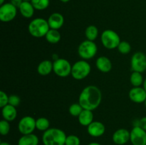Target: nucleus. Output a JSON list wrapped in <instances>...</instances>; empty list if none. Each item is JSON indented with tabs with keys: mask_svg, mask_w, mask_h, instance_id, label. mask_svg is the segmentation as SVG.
I'll list each match as a JSON object with an SVG mask.
<instances>
[{
	"mask_svg": "<svg viewBox=\"0 0 146 145\" xmlns=\"http://www.w3.org/2000/svg\"><path fill=\"white\" fill-rule=\"evenodd\" d=\"M130 141L133 145H146V131L138 126H134L131 131Z\"/></svg>",
	"mask_w": 146,
	"mask_h": 145,
	"instance_id": "9b49d317",
	"label": "nucleus"
},
{
	"mask_svg": "<svg viewBox=\"0 0 146 145\" xmlns=\"http://www.w3.org/2000/svg\"><path fill=\"white\" fill-rule=\"evenodd\" d=\"M20 102H21V99L18 95H11L10 96H9V105H11L17 107L20 104Z\"/></svg>",
	"mask_w": 146,
	"mask_h": 145,
	"instance_id": "2f4dec72",
	"label": "nucleus"
},
{
	"mask_svg": "<svg viewBox=\"0 0 146 145\" xmlns=\"http://www.w3.org/2000/svg\"><path fill=\"white\" fill-rule=\"evenodd\" d=\"M49 29L48 21L43 18H34L29 23L28 26L29 34L36 38L45 36Z\"/></svg>",
	"mask_w": 146,
	"mask_h": 145,
	"instance_id": "7ed1b4c3",
	"label": "nucleus"
},
{
	"mask_svg": "<svg viewBox=\"0 0 146 145\" xmlns=\"http://www.w3.org/2000/svg\"><path fill=\"white\" fill-rule=\"evenodd\" d=\"M98 47L94 41L86 40L81 43L78 48V53L81 58L89 60L94 58L97 53Z\"/></svg>",
	"mask_w": 146,
	"mask_h": 145,
	"instance_id": "423d86ee",
	"label": "nucleus"
},
{
	"mask_svg": "<svg viewBox=\"0 0 146 145\" xmlns=\"http://www.w3.org/2000/svg\"><path fill=\"white\" fill-rule=\"evenodd\" d=\"M78 119L80 125L84 127H88L90 124L94 122V114L91 110L84 109L78 117Z\"/></svg>",
	"mask_w": 146,
	"mask_h": 145,
	"instance_id": "a211bd4d",
	"label": "nucleus"
},
{
	"mask_svg": "<svg viewBox=\"0 0 146 145\" xmlns=\"http://www.w3.org/2000/svg\"><path fill=\"white\" fill-rule=\"evenodd\" d=\"M131 69L142 73L146 71V55L143 52H136L131 60Z\"/></svg>",
	"mask_w": 146,
	"mask_h": 145,
	"instance_id": "1a4fd4ad",
	"label": "nucleus"
},
{
	"mask_svg": "<svg viewBox=\"0 0 146 145\" xmlns=\"http://www.w3.org/2000/svg\"><path fill=\"white\" fill-rule=\"evenodd\" d=\"M38 137L34 134L22 135L18 141V145H38Z\"/></svg>",
	"mask_w": 146,
	"mask_h": 145,
	"instance_id": "412c9836",
	"label": "nucleus"
},
{
	"mask_svg": "<svg viewBox=\"0 0 146 145\" xmlns=\"http://www.w3.org/2000/svg\"><path fill=\"white\" fill-rule=\"evenodd\" d=\"M20 13L24 17L27 18H30L34 16V7L31 3V1H24L19 8Z\"/></svg>",
	"mask_w": 146,
	"mask_h": 145,
	"instance_id": "6ab92c4d",
	"label": "nucleus"
},
{
	"mask_svg": "<svg viewBox=\"0 0 146 145\" xmlns=\"http://www.w3.org/2000/svg\"><path fill=\"white\" fill-rule=\"evenodd\" d=\"M23 1H24L23 0H11L10 3H11V4H12L14 7L19 9V8L20 6H21V4H22Z\"/></svg>",
	"mask_w": 146,
	"mask_h": 145,
	"instance_id": "72a5a7b5",
	"label": "nucleus"
},
{
	"mask_svg": "<svg viewBox=\"0 0 146 145\" xmlns=\"http://www.w3.org/2000/svg\"><path fill=\"white\" fill-rule=\"evenodd\" d=\"M23 1H31V0H23Z\"/></svg>",
	"mask_w": 146,
	"mask_h": 145,
	"instance_id": "ea45409f",
	"label": "nucleus"
},
{
	"mask_svg": "<svg viewBox=\"0 0 146 145\" xmlns=\"http://www.w3.org/2000/svg\"><path fill=\"white\" fill-rule=\"evenodd\" d=\"M50 122L47 118L39 117L36 119V128L38 130L45 132L47 129H49Z\"/></svg>",
	"mask_w": 146,
	"mask_h": 145,
	"instance_id": "393cba45",
	"label": "nucleus"
},
{
	"mask_svg": "<svg viewBox=\"0 0 146 145\" xmlns=\"http://www.w3.org/2000/svg\"><path fill=\"white\" fill-rule=\"evenodd\" d=\"M88 145H101V144L98 143V142H91V143H89Z\"/></svg>",
	"mask_w": 146,
	"mask_h": 145,
	"instance_id": "f704fd0d",
	"label": "nucleus"
},
{
	"mask_svg": "<svg viewBox=\"0 0 146 145\" xmlns=\"http://www.w3.org/2000/svg\"><path fill=\"white\" fill-rule=\"evenodd\" d=\"M84 110V108L82 107L79 103H74L69 107L68 108V112L70 115L74 117H78L81 112Z\"/></svg>",
	"mask_w": 146,
	"mask_h": 145,
	"instance_id": "bb28decb",
	"label": "nucleus"
},
{
	"mask_svg": "<svg viewBox=\"0 0 146 145\" xmlns=\"http://www.w3.org/2000/svg\"><path fill=\"white\" fill-rule=\"evenodd\" d=\"M118 50L122 54H128L131 51V45L127 41H121L118 46Z\"/></svg>",
	"mask_w": 146,
	"mask_h": 145,
	"instance_id": "cd10ccee",
	"label": "nucleus"
},
{
	"mask_svg": "<svg viewBox=\"0 0 146 145\" xmlns=\"http://www.w3.org/2000/svg\"><path fill=\"white\" fill-rule=\"evenodd\" d=\"M102 93L98 87L88 85L83 89L78 98V103L84 109L94 110L101 104Z\"/></svg>",
	"mask_w": 146,
	"mask_h": 145,
	"instance_id": "f257e3e1",
	"label": "nucleus"
},
{
	"mask_svg": "<svg viewBox=\"0 0 146 145\" xmlns=\"http://www.w3.org/2000/svg\"><path fill=\"white\" fill-rule=\"evenodd\" d=\"M10 131V125L8 121L3 119L0 122V134L3 136H6Z\"/></svg>",
	"mask_w": 146,
	"mask_h": 145,
	"instance_id": "c756f323",
	"label": "nucleus"
},
{
	"mask_svg": "<svg viewBox=\"0 0 146 145\" xmlns=\"http://www.w3.org/2000/svg\"><path fill=\"white\" fill-rule=\"evenodd\" d=\"M0 145H11L9 143H8V142H1V143H0Z\"/></svg>",
	"mask_w": 146,
	"mask_h": 145,
	"instance_id": "c9c22d12",
	"label": "nucleus"
},
{
	"mask_svg": "<svg viewBox=\"0 0 146 145\" xmlns=\"http://www.w3.org/2000/svg\"><path fill=\"white\" fill-rule=\"evenodd\" d=\"M143 88L144 89H145V90L146 91V78L144 80L143 84Z\"/></svg>",
	"mask_w": 146,
	"mask_h": 145,
	"instance_id": "e433bc0d",
	"label": "nucleus"
},
{
	"mask_svg": "<svg viewBox=\"0 0 146 145\" xmlns=\"http://www.w3.org/2000/svg\"><path fill=\"white\" fill-rule=\"evenodd\" d=\"M66 136L62 129L49 128L43 134L42 142L44 145H65Z\"/></svg>",
	"mask_w": 146,
	"mask_h": 145,
	"instance_id": "f03ea898",
	"label": "nucleus"
},
{
	"mask_svg": "<svg viewBox=\"0 0 146 145\" xmlns=\"http://www.w3.org/2000/svg\"><path fill=\"white\" fill-rule=\"evenodd\" d=\"M101 40L105 48L112 50L118 48L121 43V38L115 31L111 29L105 30L101 34Z\"/></svg>",
	"mask_w": 146,
	"mask_h": 145,
	"instance_id": "39448f33",
	"label": "nucleus"
},
{
	"mask_svg": "<svg viewBox=\"0 0 146 145\" xmlns=\"http://www.w3.org/2000/svg\"><path fill=\"white\" fill-rule=\"evenodd\" d=\"M48 23L50 28L58 30L63 26L64 24V16L60 13H53L48 18Z\"/></svg>",
	"mask_w": 146,
	"mask_h": 145,
	"instance_id": "2eb2a0df",
	"label": "nucleus"
},
{
	"mask_svg": "<svg viewBox=\"0 0 146 145\" xmlns=\"http://www.w3.org/2000/svg\"><path fill=\"white\" fill-rule=\"evenodd\" d=\"M36 128V119L31 116L21 118L18 124V129L22 135L32 134Z\"/></svg>",
	"mask_w": 146,
	"mask_h": 145,
	"instance_id": "6e6552de",
	"label": "nucleus"
},
{
	"mask_svg": "<svg viewBox=\"0 0 146 145\" xmlns=\"http://www.w3.org/2000/svg\"><path fill=\"white\" fill-rule=\"evenodd\" d=\"M91 67L87 61L84 60L78 61L72 65L71 74L73 78L75 80H81L86 78L90 74Z\"/></svg>",
	"mask_w": 146,
	"mask_h": 145,
	"instance_id": "20e7f679",
	"label": "nucleus"
},
{
	"mask_svg": "<svg viewBox=\"0 0 146 145\" xmlns=\"http://www.w3.org/2000/svg\"><path fill=\"white\" fill-rule=\"evenodd\" d=\"M53 71V63L49 60H44L38 64L37 72L39 75L45 76L49 75Z\"/></svg>",
	"mask_w": 146,
	"mask_h": 145,
	"instance_id": "aec40b11",
	"label": "nucleus"
},
{
	"mask_svg": "<svg viewBox=\"0 0 146 145\" xmlns=\"http://www.w3.org/2000/svg\"><path fill=\"white\" fill-rule=\"evenodd\" d=\"M131 132L126 129H118L115 131L112 136L113 142L118 145H123L130 141Z\"/></svg>",
	"mask_w": 146,
	"mask_h": 145,
	"instance_id": "f8f14e48",
	"label": "nucleus"
},
{
	"mask_svg": "<svg viewBox=\"0 0 146 145\" xmlns=\"http://www.w3.org/2000/svg\"><path fill=\"white\" fill-rule=\"evenodd\" d=\"M4 1H5V0H0V4H1V5L4 4Z\"/></svg>",
	"mask_w": 146,
	"mask_h": 145,
	"instance_id": "58836bf2",
	"label": "nucleus"
},
{
	"mask_svg": "<svg viewBox=\"0 0 146 145\" xmlns=\"http://www.w3.org/2000/svg\"><path fill=\"white\" fill-rule=\"evenodd\" d=\"M17 8L11 3H5L0 7V20L2 22L11 21L17 16Z\"/></svg>",
	"mask_w": 146,
	"mask_h": 145,
	"instance_id": "9d476101",
	"label": "nucleus"
},
{
	"mask_svg": "<svg viewBox=\"0 0 146 145\" xmlns=\"http://www.w3.org/2000/svg\"><path fill=\"white\" fill-rule=\"evenodd\" d=\"M31 3L36 10H44L48 8L50 4V0H31Z\"/></svg>",
	"mask_w": 146,
	"mask_h": 145,
	"instance_id": "a878e982",
	"label": "nucleus"
},
{
	"mask_svg": "<svg viewBox=\"0 0 146 145\" xmlns=\"http://www.w3.org/2000/svg\"><path fill=\"white\" fill-rule=\"evenodd\" d=\"M72 65L64 58H58L53 62V71L58 76L65 78L71 74Z\"/></svg>",
	"mask_w": 146,
	"mask_h": 145,
	"instance_id": "0eeeda50",
	"label": "nucleus"
},
{
	"mask_svg": "<svg viewBox=\"0 0 146 145\" xmlns=\"http://www.w3.org/2000/svg\"><path fill=\"white\" fill-rule=\"evenodd\" d=\"M45 38L46 40L48 43L52 44H55L59 42L60 40H61V36L58 30L51 29V28H50L49 31H48V33L46 34V35L45 36Z\"/></svg>",
	"mask_w": 146,
	"mask_h": 145,
	"instance_id": "4be33fe9",
	"label": "nucleus"
},
{
	"mask_svg": "<svg viewBox=\"0 0 146 145\" xmlns=\"http://www.w3.org/2000/svg\"><path fill=\"white\" fill-rule=\"evenodd\" d=\"M81 140L78 136L74 134L68 135L66 139L65 145H80Z\"/></svg>",
	"mask_w": 146,
	"mask_h": 145,
	"instance_id": "c85d7f7f",
	"label": "nucleus"
},
{
	"mask_svg": "<svg viewBox=\"0 0 146 145\" xmlns=\"http://www.w3.org/2000/svg\"><path fill=\"white\" fill-rule=\"evenodd\" d=\"M135 126H138L146 131V117H143L139 120L137 121V125Z\"/></svg>",
	"mask_w": 146,
	"mask_h": 145,
	"instance_id": "473e14b6",
	"label": "nucleus"
},
{
	"mask_svg": "<svg viewBox=\"0 0 146 145\" xmlns=\"http://www.w3.org/2000/svg\"><path fill=\"white\" fill-rule=\"evenodd\" d=\"M60 1H61V2L66 3V2H68V1H71V0H60Z\"/></svg>",
	"mask_w": 146,
	"mask_h": 145,
	"instance_id": "4c0bfd02",
	"label": "nucleus"
},
{
	"mask_svg": "<svg viewBox=\"0 0 146 145\" xmlns=\"http://www.w3.org/2000/svg\"><path fill=\"white\" fill-rule=\"evenodd\" d=\"M128 97L135 103H143L146 99V91L141 87H133L128 93Z\"/></svg>",
	"mask_w": 146,
	"mask_h": 145,
	"instance_id": "ddd939ff",
	"label": "nucleus"
},
{
	"mask_svg": "<svg viewBox=\"0 0 146 145\" xmlns=\"http://www.w3.org/2000/svg\"><path fill=\"white\" fill-rule=\"evenodd\" d=\"M96 65L102 72H108L112 69V63L111 60L106 56H100L97 58Z\"/></svg>",
	"mask_w": 146,
	"mask_h": 145,
	"instance_id": "dca6fc26",
	"label": "nucleus"
},
{
	"mask_svg": "<svg viewBox=\"0 0 146 145\" xmlns=\"http://www.w3.org/2000/svg\"><path fill=\"white\" fill-rule=\"evenodd\" d=\"M144 104H145V108H146V99H145V102H144Z\"/></svg>",
	"mask_w": 146,
	"mask_h": 145,
	"instance_id": "a19ab883",
	"label": "nucleus"
},
{
	"mask_svg": "<svg viewBox=\"0 0 146 145\" xmlns=\"http://www.w3.org/2000/svg\"><path fill=\"white\" fill-rule=\"evenodd\" d=\"M131 84L133 87H141L143 84L144 79L141 72L133 71L130 78Z\"/></svg>",
	"mask_w": 146,
	"mask_h": 145,
	"instance_id": "5701e85b",
	"label": "nucleus"
},
{
	"mask_svg": "<svg viewBox=\"0 0 146 145\" xmlns=\"http://www.w3.org/2000/svg\"><path fill=\"white\" fill-rule=\"evenodd\" d=\"M98 35V29L96 26L90 25L86 28L85 36L87 40L94 41L97 38Z\"/></svg>",
	"mask_w": 146,
	"mask_h": 145,
	"instance_id": "b1692460",
	"label": "nucleus"
},
{
	"mask_svg": "<svg viewBox=\"0 0 146 145\" xmlns=\"http://www.w3.org/2000/svg\"><path fill=\"white\" fill-rule=\"evenodd\" d=\"M9 104V96L4 91H0V107L2 108Z\"/></svg>",
	"mask_w": 146,
	"mask_h": 145,
	"instance_id": "7c9ffc66",
	"label": "nucleus"
},
{
	"mask_svg": "<svg viewBox=\"0 0 146 145\" xmlns=\"http://www.w3.org/2000/svg\"><path fill=\"white\" fill-rule=\"evenodd\" d=\"M1 114L4 119L11 122L14 121L17 117V110L16 107L12 106L11 105H7L1 108Z\"/></svg>",
	"mask_w": 146,
	"mask_h": 145,
	"instance_id": "f3484780",
	"label": "nucleus"
},
{
	"mask_svg": "<svg viewBox=\"0 0 146 145\" xmlns=\"http://www.w3.org/2000/svg\"><path fill=\"white\" fill-rule=\"evenodd\" d=\"M105 125L98 121H94L87 127V132L90 136L93 137H99L105 133Z\"/></svg>",
	"mask_w": 146,
	"mask_h": 145,
	"instance_id": "4468645a",
	"label": "nucleus"
}]
</instances>
